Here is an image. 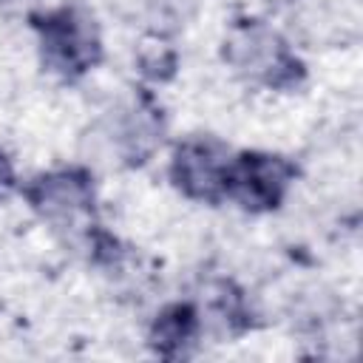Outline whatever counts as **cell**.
Here are the masks:
<instances>
[{
    "instance_id": "1",
    "label": "cell",
    "mask_w": 363,
    "mask_h": 363,
    "mask_svg": "<svg viewBox=\"0 0 363 363\" xmlns=\"http://www.w3.org/2000/svg\"><path fill=\"white\" fill-rule=\"evenodd\" d=\"M289 179L292 167L281 156L244 153L238 159H230L227 164L224 199H233L247 210H267L281 201Z\"/></svg>"
},
{
    "instance_id": "2",
    "label": "cell",
    "mask_w": 363,
    "mask_h": 363,
    "mask_svg": "<svg viewBox=\"0 0 363 363\" xmlns=\"http://www.w3.org/2000/svg\"><path fill=\"white\" fill-rule=\"evenodd\" d=\"M40 37L48 65L62 71L65 77L82 74L99 57V37L94 23L71 9L48 14L40 26Z\"/></svg>"
},
{
    "instance_id": "3",
    "label": "cell",
    "mask_w": 363,
    "mask_h": 363,
    "mask_svg": "<svg viewBox=\"0 0 363 363\" xmlns=\"http://www.w3.org/2000/svg\"><path fill=\"white\" fill-rule=\"evenodd\" d=\"M31 204L48 218L54 227L62 230H85L94 210V190L85 173L77 170H57L48 176H40L28 187Z\"/></svg>"
},
{
    "instance_id": "4",
    "label": "cell",
    "mask_w": 363,
    "mask_h": 363,
    "mask_svg": "<svg viewBox=\"0 0 363 363\" xmlns=\"http://www.w3.org/2000/svg\"><path fill=\"white\" fill-rule=\"evenodd\" d=\"M227 153L210 139H190L176 147L170 162V176L190 199L218 201L224 199L227 182Z\"/></svg>"
},
{
    "instance_id": "5",
    "label": "cell",
    "mask_w": 363,
    "mask_h": 363,
    "mask_svg": "<svg viewBox=\"0 0 363 363\" xmlns=\"http://www.w3.org/2000/svg\"><path fill=\"white\" fill-rule=\"evenodd\" d=\"M227 54H230V62L238 71H244L247 77L261 79L267 85L286 82L295 74L292 68H298V62L286 54V48L278 40V34L269 31V28H261V26L238 28L230 37Z\"/></svg>"
},
{
    "instance_id": "6",
    "label": "cell",
    "mask_w": 363,
    "mask_h": 363,
    "mask_svg": "<svg viewBox=\"0 0 363 363\" xmlns=\"http://www.w3.org/2000/svg\"><path fill=\"white\" fill-rule=\"evenodd\" d=\"M196 337V315L190 306H167L159 320H156V332L153 340L164 354H173L176 349H182L184 343H190Z\"/></svg>"
},
{
    "instance_id": "7",
    "label": "cell",
    "mask_w": 363,
    "mask_h": 363,
    "mask_svg": "<svg viewBox=\"0 0 363 363\" xmlns=\"http://www.w3.org/2000/svg\"><path fill=\"white\" fill-rule=\"evenodd\" d=\"M11 182V167H9V162H6V156L0 153V190L6 187Z\"/></svg>"
}]
</instances>
